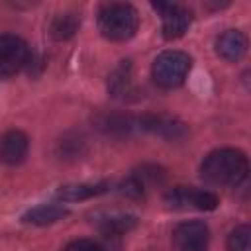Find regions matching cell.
Returning a JSON list of instances; mask_svg holds the SVG:
<instances>
[{
	"label": "cell",
	"mask_w": 251,
	"mask_h": 251,
	"mask_svg": "<svg viewBox=\"0 0 251 251\" xmlns=\"http://www.w3.org/2000/svg\"><path fill=\"white\" fill-rule=\"evenodd\" d=\"M249 173V161L243 151L222 147L208 153L200 165V178L212 186H239Z\"/></svg>",
	"instance_id": "6da1fadb"
},
{
	"label": "cell",
	"mask_w": 251,
	"mask_h": 251,
	"mask_svg": "<svg viewBox=\"0 0 251 251\" xmlns=\"http://www.w3.org/2000/svg\"><path fill=\"white\" fill-rule=\"evenodd\" d=\"M139 27V14L131 4L110 2L98 10V29L110 41H127Z\"/></svg>",
	"instance_id": "7a4b0ae2"
},
{
	"label": "cell",
	"mask_w": 251,
	"mask_h": 251,
	"mask_svg": "<svg viewBox=\"0 0 251 251\" xmlns=\"http://www.w3.org/2000/svg\"><path fill=\"white\" fill-rule=\"evenodd\" d=\"M190 67H192V59L188 57V53L178 49H169L157 55L151 67V75L161 88H176L186 80Z\"/></svg>",
	"instance_id": "3957f363"
},
{
	"label": "cell",
	"mask_w": 251,
	"mask_h": 251,
	"mask_svg": "<svg viewBox=\"0 0 251 251\" xmlns=\"http://www.w3.org/2000/svg\"><path fill=\"white\" fill-rule=\"evenodd\" d=\"M31 61L29 45L14 33L0 35V78H10L18 75Z\"/></svg>",
	"instance_id": "277c9868"
},
{
	"label": "cell",
	"mask_w": 251,
	"mask_h": 251,
	"mask_svg": "<svg viewBox=\"0 0 251 251\" xmlns=\"http://www.w3.org/2000/svg\"><path fill=\"white\" fill-rule=\"evenodd\" d=\"M153 8L161 14V29L165 39H176L186 33V29L192 24V12L175 2H157Z\"/></svg>",
	"instance_id": "5b68a950"
},
{
	"label": "cell",
	"mask_w": 251,
	"mask_h": 251,
	"mask_svg": "<svg viewBox=\"0 0 251 251\" xmlns=\"http://www.w3.org/2000/svg\"><path fill=\"white\" fill-rule=\"evenodd\" d=\"M210 227L202 220H188L173 229V243L178 251H206Z\"/></svg>",
	"instance_id": "8992f818"
},
{
	"label": "cell",
	"mask_w": 251,
	"mask_h": 251,
	"mask_svg": "<svg viewBox=\"0 0 251 251\" xmlns=\"http://www.w3.org/2000/svg\"><path fill=\"white\" fill-rule=\"evenodd\" d=\"M29 153V137L22 129H10L0 137V163L16 167Z\"/></svg>",
	"instance_id": "52a82bcc"
},
{
	"label": "cell",
	"mask_w": 251,
	"mask_h": 251,
	"mask_svg": "<svg viewBox=\"0 0 251 251\" xmlns=\"http://www.w3.org/2000/svg\"><path fill=\"white\" fill-rule=\"evenodd\" d=\"M137 127L151 133H159L161 137H167V139H182L186 135L184 124L167 116H143L137 120Z\"/></svg>",
	"instance_id": "ba28073f"
},
{
	"label": "cell",
	"mask_w": 251,
	"mask_h": 251,
	"mask_svg": "<svg viewBox=\"0 0 251 251\" xmlns=\"http://www.w3.org/2000/svg\"><path fill=\"white\" fill-rule=\"evenodd\" d=\"M247 51V37L239 29H227L216 39V53L227 61V63H237L243 59Z\"/></svg>",
	"instance_id": "9c48e42d"
},
{
	"label": "cell",
	"mask_w": 251,
	"mask_h": 251,
	"mask_svg": "<svg viewBox=\"0 0 251 251\" xmlns=\"http://www.w3.org/2000/svg\"><path fill=\"white\" fill-rule=\"evenodd\" d=\"M108 92L118 100H129L135 94L133 86V67L131 61H122L108 78Z\"/></svg>",
	"instance_id": "30bf717a"
},
{
	"label": "cell",
	"mask_w": 251,
	"mask_h": 251,
	"mask_svg": "<svg viewBox=\"0 0 251 251\" xmlns=\"http://www.w3.org/2000/svg\"><path fill=\"white\" fill-rule=\"evenodd\" d=\"M108 190V182H73V184H63L57 190V198L61 202H80V200H88L94 198L102 192Z\"/></svg>",
	"instance_id": "8fae6325"
},
{
	"label": "cell",
	"mask_w": 251,
	"mask_h": 251,
	"mask_svg": "<svg viewBox=\"0 0 251 251\" xmlns=\"http://www.w3.org/2000/svg\"><path fill=\"white\" fill-rule=\"evenodd\" d=\"M65 216H69V210L63 204H39L24 212L22 222L31 226H51L63 220Z\"/></svg>",
	"instance_id": "7c38bea8"
},
{
	"label": "cell",
	"mask_w": 251,
	"mask_h": 251,
	"mask_svg": "<svg viewBox=\"0 0 251 251\" xmlns=\"http://www.w3.org/2000/svg\"><path fill=\"white\" fill-rule=\"evenodd\" d=\"M80 25V14L69 10V12H61L53 18L51 25H49V33L55 41H67L71 39Z\"/></svg>",
	"instance_id": "4fadbf2b"
},
{
	"label": "cell",
	"mask_w": 251,
	"mask_h": 251,
	"mask_svg": "<svg viewBox=\"0 0 251 251\" xmlns=\"http://www.w3.org/2000/svg\"><path fill=\"white\" fill-rule=\"evenodd\" d=\"M96 226L106 237H120L137 226V218L131 214H112L100 218Z\"/></svg>",
	"instance_id": "5bb4252c"
},
{
	"label": "cell",
	"mask_w": 251,
	"mask_h": 251,
	"mask_svg": "<svg viewBox=\"0 0 251 251\" xmlns=\"http://www.w3.org/2000/svg\"><path fill=\"white\" fill-rule=\"evenodd\" d=\"M96 126L104 133H129L137 126V120L126 114H102L96 118Z\"/></svg>",
	"instance_id": "9a60e30c"
},
{
	"label": "cell",
	"mask_w": 251,
	"mask_h": 251,
	"mask_svg": "<svg viewBox=\"0 0 251 251\" xmlns=\"http://www.w3.org/2000/svg\"><path fill=\"white\" fill-rule=\"evenodd\" d=\"M194 186H175L165 194V204L173 210H188L194 208Z\"/></svg>",
	"instance_id": "2e32d148"
},
{
	"label": "cell",
	"mask_w": 251,
	"mask_h": 251,
	"mask_svg": "<svg viewBox=\"0 0 251 251\" xmlns=\"http://www.w3.org/2000/svg\"><path fill=\"white\" fill-rule=\"evenodd\" d=\"M226 247L227 251H251V227L247 224H241L235 229H231Z\"/></svg>",
	"instance_id": "e0dca14e"
},
{
	"label": "cell",
	"mask_w": 251,
	"mask_h": 251,
	"mask_svg": "<svg viewBox=\"0 0 251 251\" xmlns=\"http://www.w3.org/2000/svg\"><path fill=\"white\" fill-rule=\"evenodd\" d=\"M61 251H110V249H108L104 243H100V241L82 237V239H73V241H69Z\"/></svg>",
	"instance_id": "ac0fdd59"
}]
</instances>
